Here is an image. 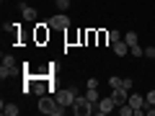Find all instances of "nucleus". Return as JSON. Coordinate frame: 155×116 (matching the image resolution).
<instances>
[{
	"label": "nucleus",
	"mask_w": 155,
	"mask_h": 116,
	"mask_svg": "<svg viewBox=\"0 0 155 116\" xmlns=\"http://www.w3.org/2000/svg\"><path fill=\"white\" fill-rule=\"evenodd\" d=\"M111 98L116 101V106H122V103H127V101H129V90H124V88H111Z\"/></svg>",
	"instance_id": "7"
},
{
	"label": "nucleus",
	"mask_w": 155,
	"mask_h": 116,
	"mask_svg": "<svg viewBox=\"0 0 155 116\" xmlns=\"http://www.w3.org/2000/svg\"><path fill=\"white\" fill-rule=\"evenodd\" d=\"M145 106H155V90H147L145 93Z\"/></svg>",
	"instance_id": "15"
},
{
	"label": "nucleus",
	"mask_w": 155,
	"mask_h": 116,
	"mask_svg": "<svg viewBox=\"0 0 155 116\" xmlns=\"http://www.w3.org/2000/svg\"><path fill=\"white\" fill-rule=\"evenodd\" d=\"M85 95H88V101H93V103H98V101H101L98 88H88V93H85Z\"/></svg>",
	"instance_id": "14"
},
{
	"label": "nucleus",
	"mask_w": 155,
	"mask_h": 116,
	"mask_svg": "<svg viewBox=\"0 0 155 116\" xmlns=\"http://www.w3.org/2000/svg\"><path fill=\"white\" fill-rule=\"evenodd\" d=\"M31 90H34L36 95H44V90H47V88H44V83H36V85H34Z\"/></svg>",
	"instance_id": "17"
},
{
	"label": "nucleus",
	"mask_w": 155,
	"mask_h": 116,
	"mask_svg": "<svg viewBox=\"0 0 155 116\" xmlns=\"http://www.w3.org/2000/svg\"><path fill=\"white\" fill-rule=\"evenodd\" d=\"M57 98L52 95V98H47V95H39V111L41 114H47V116H54V111H57Z\"/></svg>",
	"instance_id": "3"
},
{
	"label": "nucleus",
	"mask_w": 155,
	"mask_h": 116,
	"mask_svg": "<svg viewBox=\"0 0 155 116\" xmlns=\"http://www.w3.org/2000/svg\"><path fill=\"white\" fill-rule=\"evenodd\" d=\"M127 103L132 106V108H145V95H140V93H132Z\"/></svg>",
	"instance_id": "11"
},
{
	"label": "nucleus",
	"mask_w": 155,
	"mask_h": 116,
	"mask_svg": "<svg viewBox=\"0 0 155 116\" xmlns=\"http://www.w3.org/2000/svg\"><path fill=\"white\" fill-rule=\"evenodd\" d=\"M106 39H109L111 44H114V41H119V39H124V36H122L119 31H109V36H106Z\"/></svg>",
	"instance_id": "16"
},
{
	"label": "nucleus",
	"mask_w": 155,
	"mask_h": 116,
	"mask_svg": "<svg viewBox=\"0 0 155 116\" xmlns=\"http://www.w3.org/2000/svg\"><path fill=\"white\" fill-rule=\"evenodd\" d=\"M109 85L111 88H122V77H109Z\"/></svg>",
	"instance_id": "18"
},
{
	"label": "nucleus",
	"mask_w": 155,
	"mask_h": 116,
	"mask_svg": "<svg viewBox=\"0 0 155 116\" xmlns=\"http://www.w3.org/2000/svg\"><path fill=\"white\" fill-rule=\"evenodd\" d=\"M124 41H127L129 47H132V44H140V36H137V31H127V34H124Z\"/></svg>",
	"instance_id": "12"
},
{
	"label": "nucleus",
	"mask_w": 155,
	"mask_h": 116,
	"mask_svg": "<svg viewBox=\"0 0 155 116\" xmlns=\"http://www.w3.org/2000/svg\"><path fill=\"white\" fill-rule=\"evenodd\" d=\"M0 108H3V116H18L21 114V108H18L16 103H5V101L0 103Z\"/></svg>",
	"instance_id": "9"
},
{
	"label": "nucleus",
	"mask_w": 155,
	"mask_h": 116,
	"mask_svg": "<svg viewBox=\"0 0 155 116\" xmlns=\"http://www.w3.org/2000/svg\"><path fill=\"white\" fill-rule=\"evenodd\" d=\"M122 88H124V90L132 88V80H129V77H122Z\"/></svg>",
	"instance_id": "21"
},
{
	"label": "nucleus",
	"mask_w": 155,
	"mask_h": 116,
	"mask_svg": "<svg viewBox=\"0 0 155 116\" xmlns=\"http://www.w3.org/2000/svg\"><path fill=\"white\" fill-rule=\"evenodd\" d=\"M47 23L54 26V28H67V26H70V18H67V13H57V16H52Z\"/></svg>",
	"instance_id": "6"
},
{
	"label": "nucleus",
	"mask_w": 155,
	"mask_h": 116,
	"mask_svg": "<svg viewBox=\"0 0 155 116\" xmlns=\"http://www.w3.org/2000/svg\"><path fill=\"white\" fill-rule=\"evenodd\" d=\"M54 98H57L60 106L72 108V103H75V98H78V90L75 88H60V90H54Z\"/></svg>",
	"instance_id": "1"
},
{
	"label": "nucleus",
	"mask_w": 155,
	"mask_h": 116,
	"mask_svg": "<svg viewBox=\"0 0 155 116\" xmlns=\"http://www.w3.org/2000/svg\"><path fill=\"white\" fill-rule=\"evenodd\" d=\"M54 5H57V8H60V11H62V13H65V11H67V5H70V0H57Z\"/></svg>",
	"instance_id": "19"
},
{
	"label": "nucleus",
	"mask_w": 155,
	"mask_h": 116,
	"mask_svg": "<svg viewBox=\"0 0 155 116\" xmlns=\"http://www.w3.org/2000/svg\"><path fill=\"white\" fill-rule=\"evenodd\" d=\"M54 3H57V0H54Z\"/></svg>",
	"instance_id": "22"
},
{
	"label": "nucleus",
	"mask_w": 155,
	"mask_h": 116,
	"mask_svg": "<svg viewBox=\"0 0 155 116\" xmlns=\"http://www.w3.org/2000/svg\"><path fill=\"white\" fill-rule=\"evenodd\" d=\"M111 49H114V54H116V57H127L129 44L124 41V39H119V41H114V44H111Z\"/></svg>",
	"instance_id": "8"
},
{
	"label": "nucleus",
	"mask_w": 155,
	"mask_h": 116,
	"mask_svg": "<svg viewBox=\"0 0 155 116\" xmlns=\"http://www.w3.org/2000/svg\"><path fill=\"white\" fill-rule=\"evenodd\" d=\"M114 108H119V106H116V101L111 98V95L109 98H101L98 103H96V114H101V116H109Z\"/></svg>",
	"instance_id": "4"
},
{
	"label": "nucleus",
	"mask_w": 155,
	"mask_h": 116,
	"mask_svg": "<svg viewBox=\"0 0 155 116\" xmlns=\"http://www.w3.org/2000/svg\"><path fill=\"white\" fill-rule=\"evenodd\" d=\"M72 111H75V114H80V116H85V114H96V103H93V101H88V95H85V98H83V95H78V98H75V103H72Z\"/></svg>",
	"instance_id": "2"
},
{
	"label": "nucleus",
	"mask_w": 155,
	"mask_h": 116,
	"mask_svg": "<svg viewBox=\"0 0 155 116\" xmlns=\"http://www.w3.org/2000/svg\"><path fill=\"white\" fill-rule=\"evenodd\" d=\"M129 54H132V57H145V49L140 44H132V47H129Z\"/></svg>",
	"instance_id": "13"
},
{
	"label": "nucleus",
	"mask_w": 155,
	"mask_h": 116,
	"mask_svg": "<svg viewBox=\"0 0 155 116\" xmlns=\"http://www.w3.org/2000/svg\"><path fill=\"white\" fill-rule=\"evenodd\" d=\"M13 72H16V57L5 54V57H3V67H0V77L5 80V77L13 75Z\"/></svg>",
	"instance_id": "5"
},
{
	"label": "nucleus",
	"mask_w": 155,
	"mask_h": 116,
	"mask_svg": "<svg viewBox=\"0 0 155 116\" xmlns=\"http://www.w3.org/2000/svg\"><path fill=\"white\" fill-rule=\"evenodd\" d=\"M145 57L147 60H155V47H145Z\"/></svg>",
	"instance_id": "20"
},
{
	"label": "nucleus",
	"mask_w": 155,
	"mask_h": 116,
	"mask_svg": "<svg viewBox=\"0 0 155 116\" xmlns=\"http://www.w3.org/2000/svg\"><path fill=\"white\" fill-rule=\"evenodd\" d=\"M21 13H23L26 21H36V18H39V11H36V8H31V5H26V3L21 5Z\"/></svg>",
	"instance_id": "10"
}]
</instances>
